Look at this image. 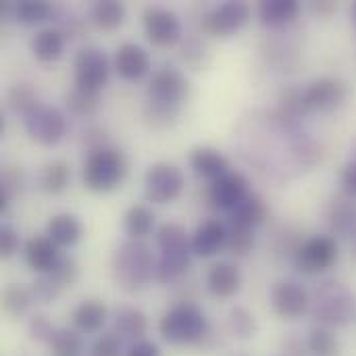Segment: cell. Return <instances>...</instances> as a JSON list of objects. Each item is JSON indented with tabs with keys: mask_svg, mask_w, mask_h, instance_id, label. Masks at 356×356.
<instances>
[{
	"mask_svg": "<svg viewBox=\"0 0 356 356\" xmlns=\"http://www.w3.org/2000/svg\"><path fill=\"white\" fill-rule=\"evenodd\" d=\"M111 271L115 284L134 294L156 277V259L144 240H125L113 254Z\"/></svg>",
	"mask_w": 356,
	"mask_h": 356,
	"instance_id": "obj_1",
	"label": "cell"
},
{
	"mask_svg": "<svg viewBox=\"0 0 356 356\" xmlns=\"http://www.w3.org/2000/svg\"><path fill=\"white\" fill-rule=\"evenodd\" d=\"M311 313L317 325L346 327L356 319L355 292L338 280H327L311 296Z\"/></svg>",
	"mask_w": 356,
	"mask_h": 356,
	"instance_id": "obj_2",
	"label": "cell"
},
{
	"mask_svg": "<svg viewBox=\"0 0 356 356\" xmlns=\"http://www.w3.org/2000/svg\"><path fill=\"white\" fill-rule=\"evenodd\" d=\"M209 321L204 311L194 302H177L159 321V332L165 342L175 346L196 344L204 338Z\"/></svg>",
	"mask_w": 356,
	"mask_h": 356,
	"instance_id": "obj_3",
	"label": "cell"
},
{
	"mask_svg": "<svg viewBox=\"0 0 356 356\" xmlns=\"http://www.w3.org/2000/svg\"><path fill=\"white\" fill-rule=\"evenodd\" d=\"M127 175V159L119 148H102L90 152L83 165V184L88 190L106 194L117 190Z\"/></svg>",
	"mask_w": 356,
	"mask_h": 356,
	"instance_id": "obj_4",
	"label": "cell"
},
{
	"mask_svg": "<svg viewBox=\"0 0 356 356\" xmlns=\"http://www.w3.org/2000/svg\"><path fill=\"white\" fill-rule=\"evenodd\" d=\"M186 188L184 171L173 163H154L148 167L144 175V194L148 202L154 204H169L181 196Z\"/></svg>",
	"mask_w": 356,
	"mask_h": 356,
	"instance_id": "obj_5",
	"label": "cell"
},
{
	"mask_svg": "<svg viewBox=\"0 0 356 356\" xmlns=\"http://www.w3.org/2000/svg\"><path fill=\"white\" fill-rule=\"evenodd\" d=\"M294 267L302 275H319L332 269L338 261V242L334 236H313L300 242L292 257Z\"/></svg>",
	"mask_w": 356,
	"mask_h": 356,
	"instance_id": "obj_6",
	"label": "cell"
},
{
	"mask_svg": "<svg viewBox=\"0 0 356 356\" xmlns=\"http://www.w3.org/2000/svg\"><path fill=\"white\" fill-rule=\"evenodd\" d=\"M108 75H111V65L102 48L86 46L77 50L73 58V83L75 86L102 94L108 81Z\"/></svg>",
	"mask_w": 356,
	"mask_h": 356,
	"instance_id": "obj_7",
	"label": "cell"
},
{
	"mask_svg": "<svg viewBox=\"0 0 356 356\" xmlns=\"http://www.w3.org/2000/svg\"><path fill=\"white\" fill-rule=\"evenodd\" d=\"M250 21V6L242 0H225L202 15L200 27L207 35L229 38Z\"/></svg>",
	"mask_w": 356,
	"mask_h": 356,
	"instance_id": "obj_8",
	"label": "cell"
},
{
	"mask_svg": "<svg viewBox=\"0 0 356 356\" xmlns=\"http://www.w3.org/2000/svg\"><path fill=\"white\" fill-rule=\"evenodd\" d=\"M190 94V81L188 77L175 69V67H163L156 69L148 83V100L173 108H181Z\"/></svg>",
	"mask_w": 356,
	"mask_h": 356,
	"instance_id": "obj_9",
	"label": "cell"
},
{
	"mask_svg": "<svg viewBox=\"0 0 356 356\" xmlns=\"http://www.w3.org/2000/svg\"><path fill=\"white\" fill-rule=\"evenodd\" d=\"M142 25L148 42L159 48L173 46L184 38L179 17L165 6H156V4L146 6L142 13Z\"/></svg>",
	"mask_w": 356,
	"mask_h": 356,
	"instance_id": "obj_10",
	"label": "cell"
},
{
	"mask_svg": "<svg viewBox=\"0 0 356 356\" xmlns=\"http://www.w3.org/2000/svg\"><path fill=\"white\" fill-rule=\"evenodd\" d=\"M29 138L42 146H56L67 134V117L56 106L40 104L23 119Z\"/></svg>",
	"mask_w": 356,
	"mask_h": 356,
	"instance_id": "obj_11",
	"label": "cell"
},
{
	"mask_svg": "<svg viewBox=\"0 0 356 356\" xmlns=\"http://www.w3.org/2000/svg\"><path fill=\"white\" fill-rule=\"evenodd\" d=\"M348 98V88L338 77H317L305 88V102L309 113H330L340 108Z\"/></svg>",
	"mask_w": 356,
	"mask_h": 356,
	"instance_id": "obj_12",
	"label": "cell"
},
{
	"mask_svg": "<svg viewBox=\"0 0 356 356\" xmlns=\"http://www.w3.org/2000/svg\"><path fill=\"white\" fill-rule=\"evenodd\" d=\"M269 300L275 315L282 319H300L307 311H311V294L298 282H277L271 288Z\"/></svg>",
	"mask_w": 356,
	"mask_h": 356,
	"instance_id": "obj_13",
	"label": "cell"
},
{
	"mask_svg": "<svg viewBox=\"0 0 356 356\" xmlns=\"http://www.w3.org/2000/svg\"><path fill=\"white\" fill-rule=\"evenodd\" d=\"M250 194V181L242 171H227L209 186V200L213 207L232 213Z\"/></svg>",
	"mask_w": 356,
	"mask_h": 356,
	"instance_id": "obj_14",
	"label": "cell"
},
{
	"mask_svg": "<svg viewBox=\"0 0 356 356\" xmlns=\"http://www.w3.org/2000/svg\"><path fill=\"white\" fill-rule=\"evenodd\" d=\"M115 69L125 81H140L150 71V54L136 42H123L115 52Z\"/></svg>",
	"mask_w": 356,
	"mask_h": 356,
	"instance_id": "obj_15",
	"label": "cell"
},
{
	"mask_svg": "<svg viewBox=\"0 0 356 356\" xmlns=\"http://www.w3.org/2000/svg\"><path fill=\"white\" fill-rule=\"evenodd\" d=\"M325 221L330 225L332 236L356 238V198L346 196L344 192L334 196L325 209Z\"/></svg>",
	"mask_w": 356,
	"mask_h": 356,
	"instance_id": "obj_16",
	"label": "cell"
},
{
	"mask_svg": "<svg viewBox=\"0 0 356 356\" xmlns=\"http://www.w3.org/2000/svg\"><path fill=\"white\" fill-rule=\"evenodd\" d=\"M23 257L27 267L33 269L38 275L54 271V267L63 259L58 246L48 236H31L23 246Z\"/></svg>",
	"mask_w": 356,
	"mask_h": 356,
	"instance_id": "obj_17",
	"label": "cell"
},
{
	"mask_svg": "<svg viewBox=\"0 0 356 356\" xmlns=\"http://www.w3.org/2000/svg\"><path fill=\"white\" fill-rule=\"evenodd\" d=\"M225 240H227V225L221 223L219 219H207L190 236V246L196 257L209 259L225 248Z\"/></svg>",
	"mask_w": 356,
	"mask_h": 356,
	"instance_id": "obj_18",
	"label": "cell"
},
{
	"mask_svg": "<svg viewBox=\"0 0 356 356\" xmlns=\"http://www.w3.org/2000/svg\"><path fill=\"white\" fill-rule=\"evenodd\" d=\"M240 286H242V273L229 261L215 263L207 273V290L215 298L229 300L240 292Z\"/></svg>",
	"mask_w": 356,
	"mask_h": 356,
	"instance_id": "obj_19",
	"label": "cell"
},
{
	"mask_svg": "<svg viewBox=\"0 0 356 356\" xmlns=\"http://www.w3.org/2000/svg\"><path fill=\"white\" fill-rule=\"evenodd\" d=\"M106 319H108V309L102 300H96V298H88V300H81L73 313H71V321H73V327L81 334V336H96V334H102L104 325H106Z\"/></svg>",
	"mask_w": 356,
	"mask_h": 356,
	"instance_id": "obj_20",
	"label": "cell"
},
{
	"mask_svg": "<svg viewBox=\"0 0 356 356\" xmlns=\"http://www.w3.org/2000/svg\"><path fill=\"white\" fill-rule=\"evenodd\" d=\"M190 167L192 171L202 177V179H209L211 184L215 179H219L221 175H225L229 169V161L225 159L223 152H219L217 148H211V146H198L190 152Z\"/></svg>",
	"mask_w": 356,
	"mask_h": 356,
	"instance_id": "obj_21",
	"label": "cell"
},
{
	"mask_svg": "<svg viewBox=\"0 0 356 356\" xmlns=\"http://www.w3.org/2000/svg\"><path fill=\"white\" fill-rule=\"evenodd\" d=\"M269 219V207L263 200V196L250 192L232 213H229V225L257 229Z\"/></svg>",
	"mask_w": 356,
	"mask_h": 356,
	"instance_id": "obj_22",
	"label": "cell"
},
{
	"mask_svg": "<svg viewBox=\"0 0 356 356\" xmlns=\"http://www.w3.org/2000/svg\"><path fill=\"white\" fill-rule=\"evenodd\" d=\"M192 248L186 250H171V252H161L156 259V282L159 284H175L179 282L192 265Z\"/></svg>",
	"mask_w": 356,
	"mask_h": 356,
	"instance_id": "obj_23",
	"label": "cell"
},
{
	"mask_svg": "<svg viewBox=\"0 0 356 356\" xmlns=\"http://www.w3.org/2000/svg\"><path fill=\"white\" fill-rule=\"evenodd\" d=\"M259 19L265 27H286L300 15V2L296 0H263L257 8Z\"/></svg>",
	"mask_w": 356,
	"mask_h": 356,
	"instance_id": "obj_24",
	"label": "cell"
},
{
	"mask_svg": "<svg viewBox=\"0 0 356 356\" xmlns=\"http://www.w3.org/2000/svg\"><path fill=\"white\" fill-rule=\"evenodd\" d=\"M46 236L58 246V248H71L75 246L81 236H83V227L79 223V219L71 213H58L52 215L48 225H46Z\"/></svg>",
	"mask_w": 356,
	"mask_h": 356,
	"instance_id": "obj_25",
	"label": "cell"
},
{
	"mask_svg": "<svg viewBox=\"0 0 356 356\" xmlns=\"http://www.w3.org/2000/svg\"><path fill=\"white\" fill-rule=\"evenodd\" d=\"M67 38L58 27H44L31 40V52L42 63H54L65 52Z\"/></svg>",
	"mask_w": 356,
	"mask_h": 356,
	"instance_id": "obj_26",
	"label": "cell"
},
{
	"mask_svg": "<svg viewBox=\"0 0 356 356\" xmlns=\"http://www.w3.org/2000/svg\"><path fill=\"white\" fill-rule=\"evenodd\" d=\"M115 334L125 340H144L148 332V317L136 307H119L113 319Z\"/></svg>",
	"mask_w": 356,
	"mask_h": 356,
	"instance_id": "obj_27",
	"label": "cell"
},
{
	"mask_svg": "<svg viewBox=\"0 0 356 356\" xmlns=\"http://www.w3.org/2000/svg\"><path fill=\"white\" fill-rule=\"evenodd\" d=\"M154 213L146 204H134L123 215V232L129 240H144L154 232Z\"/></svg>",
	"mask_w": 356,
	"mask_h": 356,
	"instance_id": "obj_28",
	"label": "cell"
},
{
	"mask_svg": "<svg viewBox=\"0 0 356 356\" xmlns=\"http://www.w3.org/2000/svg\"><path fill=\"white\" fill-rule=\"evenodd\" d=\"M100 104H102V94L83 90V88H79L75 83L65 94V106H67V111L73 117H79V119L92 117L100 108Z\"/></svg>",
	"mask_w": 356,
	"mask_h": 356,
	"instance_id": "obj_29",
	"label": "cell"
},
{
	"mask_svg": "<svg viewBox=\"0 0 356 356\" xmlns=\"http://www.w3.org/2000/svg\"><path fill=\"white\" fill-rule=\"evenodd\" d=\"M6 104H8V108L15 113V115H19V117H27V115H31L42 102H40V94H38V90L31 86V83H15V86H10L8 88V92H6Z\"/></svg>",
	"mask_w": 356,
	"mask_h": 356,
	"instance_id": "obj_30",
	"label": "cell"
},
{
	"mask_svg": "<svg viewBox=\"0 0 356 356\" xmlns=\"http://www.w3.org/2000/svg\"><path fill=\"white\" fill-rule=\"evenodd\" d=\"M307 350L309 356H338L340 355V338L332 327L315 325L309 330L307 336Z\"/></svg>",
	"mask_w": 356,
	"mask_h": 356,
	"instance_id": "obj_31",
	"label": "cell"
},
{
	"mask_svg": "<svg viewBox=\"0 0 356 356\" xmlns=\"http://www.w3.org/2000/svg\"><path fill=\"white\" fill-rule=\"evenodd\" d=\"M33 302L35 300H33L31 288H25L21 284H8L2 292V311L13 319L27 315Z\"/></svg>",
	"mask_w": 356,
	"mask_h": 356,
	"instance_id": "obj_32",
	"label": "cell"
},
{
	"mask_svg": "<svg viewBox=\"0 0 356 356\" xmlns=\"http://www.w3.org/2000/svg\"><path fill=\"white\" fill-rule=\"evenodd\" d=\"M92 21L104 29V31H113L117 29L123 19H125V4L123 2H117V0H96L92 4Z\"/></svg>",
	"mask_w": 356,
	"mask_h": 356,
	"instance_id": "obj_33",
	"label": "cell"
},
{
	"mask_svg": "<svg viewBox=\"0 0 356 356\" xmlns=\"http://www.w3.org/2000/svg\"><path fill=\"white\" fill-rule=\"evenodd\" d=\"M71 181V167L65 161H52L42 169L40 175V186L46 194L50 196H58L67 190Z\"/></svg>",
	"mask_w": 356,
	"mask_h": 356,
	"instance_id": "obj_34",
	"label": "cell"
},
{
	"mask_svg": "<svg viewBox=\"0 0 356 356\" xmlns=\"http://www.w3.org/2000/svg\"><path fill=\"white\" fill-rule=\"evenodd\" d=\"M54 4L46 2V0H21L15 2V17L19 23L23 25H40L48 19L54 17Z\"/></svg>",
	"mask_w": 356,
	"mask_h": 356,
	"instance_id": "obj_35",
	"label": "cell"
},
{
	"mask_svg": "<svg viewBox=\"0 0 356 356\" xmlns=\"http://www.w3.org/2000/svg\"><path fill=\"white\" fill-rule=\"evenodd\" d=\"M48 348L52 356H79L83 353V338L75 327H56Z\"/></svg>",
	"mask_w": 356,
	"mask_h": 356,
	"instance_id": "obj_36",
	"label": "cell"
},
{
	"mask_svg": "<svg viewBox=\"0 0 356 356\" xmlns=\"http://www.w3.org/2000/svg\"><path fill=\"white\" fill-rule=\"evenodd\" d=\"M25 188V175L21 167H2L0 173V215L6 213L8 204L23 192Z\"/></svg>",
	"mask_w": 356,
	"mask_h": 356,
	"instance_id": "obj_37",
	"label": "cell"
},
{
	"mask_svg": "<svg viewBox=\"0 0 356 356\" xmlns=\"http://www.w3.org/2000/svg\"><path fill=\"white\" fill-rule=\"evenodd\" d=\"M227 330L238 340H252L259 334V323H257V317L246 307L238 305V307H232L227 315Z\"/></svg>",
	"mask_w": 356,
	"mask_h": 356,
	"instance_id": "obj_38",
	"label": "cell"
},
{
	"mask_svg": "<svg viewBox=\"0 0 356 356\" xmlns=\"http://www.w3.org/2000/svg\"><path fill=\"white\" fill-rule=\"evenodd\" d=\"M156 246L159 252H171V250H186L190 246V236L184 225L179 223H163L156 229Z\"/></svg>",
	"mask_w": 356,
	"mask_h": 356,
	"instance_id": "obj_39",
	"label": "cell"
},
{
	"mask_svg": "<svg viewBox=\"0 0 356 356\" xmlns=\"http://www.w3.org/2000/svg\"><path fill=\"white\" fill-rule=\"evenodd\" d=\"M254 229L238 227V225H227V240H225V250L232 257H248L254 250Z\"/></svg>",
	"mask_w": 356,
	"mask_h": 356,
	"instance_id": "obj_40",
	"label": "cell"
},
{
	"mask_svg": "<svg viewBox=\"0 0 356 356\" xmlns=\"http://www.w3.org/2000/svg\"><path fill=\"white\" fill-rule=\"evenodd\" d=\"M177 117H179V108L156 104V102H150V100H146V104H144V119L154 129L171 127L177 121Z\"/></svg>",
	"mask_w": 356,
	"mask_h": 356,
	"instance_id": "obj_41",
	"label": "cell"
},
{
	"mask_svg": "<svg viewBox=\"0 0 356 356\" xmlns=\"http://www.w3.org/2000/svg\"><path fill=\"white\" fill-rule=\"evenodd\" d=\"M63 286L56 282V277L52 273H42L35 277V282L31 284V294H33V300L35 302H42V305H50L58 298Z\"/></svg>",
	"mask_w": 356,
	"mask_h": 356,
	"instance_id": "obj_42",
	"label": "cell"
},
{
	"mask_svg": "<svg viewBox=\"0 0 356 356\" xmlns=\"http://www.w3.org/2000/svg\"><path fill=\"white\" fill-rule=\"evenodd\" d=\"M121 340L123 338L117 336L115 332L100 334L90 348V356H125Z\"/></svg>",
	"mask_w": 356,
	"mask_h": 356,
	"instance_id": "obj_43",
	"label": "cell"
},
{
	"mask_svg": "<svg viewBox=\"0 0 356 356\" xmlns=\"http://www.w3.org/2000/svg\"><path fill=\"white\" fill-rule=\"evenodd\" d=\"M54 330L52 323L48 321L46 315H33L27 323V334L33 342H40V344H48L54 336Z\"/></svg>",
	"mask_w": 356,
	"mask_h": 356,
	"instance_id": "obj_44",
	"label": "cell"
},
{
	"mask_svg": "<svg viewBox=\"0 0 356 356\" xmlns=\"http://www.w3.org/2000/svg\"><path fill=\"white\" fill-rule=\"evenodd\" d=\"M50 273L56 277V282H58L63 288H71V286L77 282V277H79V267H77L75 259L63 257L60 263H58V265L54 267V271H50Z\"/></svg>",
	"mask_w": 356,
	"mask_h": 356,
	"instance_id": "obj_45",
	"label": "cell"
},
{
	"mask_svg": "<svg viewBox=\"0 0 356 356\" xmlns=\"http://www.w3.org/2000/svg\"><path fill=\"white\" fill-rule=\"evenodd\" d=\"M21 246V240H19V234L10 227V225H0V257L6 261L10 257L17 254Z\"/></svg>",
	"mask_w": 356,
	"mask_h": 356,
	"instance_id": "obj_46",
	"label": "cell"
},
{
	"mask_svg": "<svg viewBox=\"0 0 356 356\" xmlns=\"http://www.w3.org/2000/svg\"><path fill=\"white\" fill-rule=\"evenodd\" d=\"M83 144L88 146L90 152L108 148V134H106V129L100 127V125H90V127H86V129H83Z\"/></svg>",
	"mask_w": 356,
	"mask_h": 356,
	"instance_id": "obj_47",
	"label": "cell"
},
{
	"mask_svg": "<svg viewBox=\"0 0 356 356\" xmlns=\"http://www.w3.org/2000/svg\"><path fill=\"white\" fill-rule=\"evenodd\" d=\"M342 192L350 198H356V161H348L340 171Z\"/></svg>",
	"mask_w": 356,
	"mask_h": 356,
	"instance_id": "obj_48",
	"label": "cell"
},
{
	"mask_svg": "<svg viewBox=\"0 0 356 356\" xmlns=\"http://www.w3.org/2000/svg\"><path fill=\"white\" fill-rule=\"evenodd\" d=\"M202 56H204V46H202V42H200L198 38H186V42H184V58H186L192 67H196V65H200Z\"/></svg>",
	"mask_w": 356,
	"mask_h": 356,
	"instance_id": "obj_49",
	"label": "cell"
},
{
	"mask_svg": "<svg viewBox=\"0 0 356 356\" xmlns=\"http://www.w3.org/2000/svg\"><path fill=\"white\" fill-rule=\"evenodd\" d=\"M125 356H163V353H161V348L154 342H150V340H138V342H134L127 348Z\"/></svg>",
	"mask_w": 356,
	"mask_h": 356,
	"instance_id": "obj_50",
	"label": "cell"
},
{
	"mask_svg": "<svg viewBox=\"0 0 356 356\" xmlns=\"http://www.w3.org/2000/svg\"><path fill=\"white\" fill-rule=\"evenodd\" d=\"M311 8H313V13H315V15L330 17V15L338 8V4H336V2H330V0H325V2H313V4H311Z\"/></svg>",
	"mask_w": 356,
	"mask_h": 356,
	"instance_id": "obj_51",
	"label": "cell"
},
{
	"mask_svg": "<svg viewBox=\"0 0 356 356\" xmlns=\"http://www.w3.org/2000/svg\"><path fill=\"white\" fill-rule=\"evenodd\" d=\"M350 17H353V23L356 27V2H353V8H350Z\"/></svg>",
	"mask_w": 356,
	"mask_h": 356,
	"instance_id": "obj_52",
	"label": "cell"
},
{
	"mask_svg": "<svg viewBox=\"0 0 356 356\" xmlns=\"http://www.w3.org/2000/svg\"><path fill=\"white\" fill-rule=\"evenodd\" d=\"M350 152H353V159H350V161H356V140L353 142V148H350Z\"/></svg>",
	"mask_w": 356,
	"mask_h": 356,
	"instance_id": "obj_53",
	"label": "cell"
},
{
	"mask_svg": "<svg viewBox=\"0 0 356 356\" xmlns=\"http://www.w3.org/2000/svg\"><path fill=\"white\" fill-rule=\"evenodd\" d=\"M355 248H356V240H355Z\"/></svg>",
	"mask_w": 356,
	"mask_h": 356,
	"instance_id": "obj_54",
	"label": "cell"
}]
</instances>
